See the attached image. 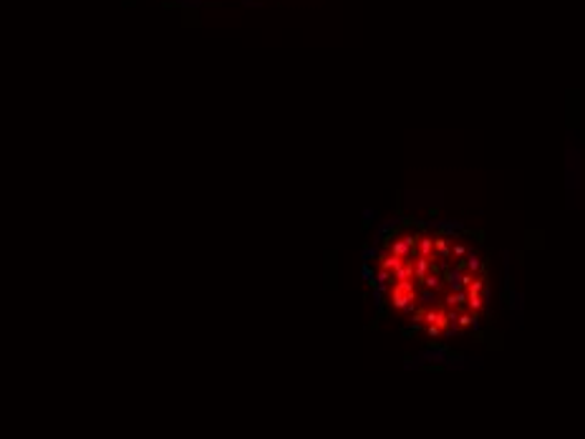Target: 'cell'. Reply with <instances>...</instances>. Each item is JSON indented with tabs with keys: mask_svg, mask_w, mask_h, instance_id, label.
I'll list each match as a JSON object with an SVG mask.
<instances>
[{
	"mask_svg": "<svg viewBox=\"0 0 585 439\" xmlns=\"http://www.w3.org/2000/svg\"><path fill=\"white\" fill-rule=\"evenodd\" d=\"M366 278L381 308L431 338L472 328L489 298L482 240L431 220H401L381 232L366 257Z\"/></svg>",
	"mask_w": 585,
	"mask_h": 439,
	"instance_id": "obj_1",
	"label": "cell"
}]
</instances>
